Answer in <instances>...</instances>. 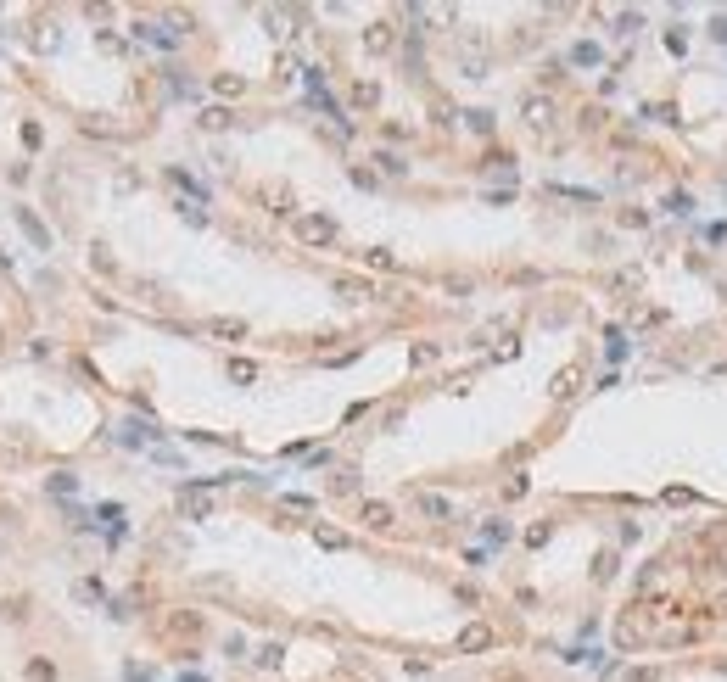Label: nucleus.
<instances>
[{
    "label": "nucleus",
    "mask_w": 727,
    "mask_h": 682,
    "mask_svg": "<svg viewBox=\"0 0 727 682\" xmlns=\"http://www.w3.org/2000/svg\"><path fill=\"white\" fill-rule=\"evenodd\" d=\"M297 235L308 241V246H325V241H336V224L325 219V213H308V219L297 224Z\"/></svg>",
    "instance_id": "1"
},
{
    "label": "nucleus",
    "mask_w": 727,
    "mask_h": 682,
    "mask_svg": "<svg viewBox=\"0 0 727 682\" xmlns=\"http://www.w3.org/2000/svg\"><path fill=\"white\" fill-rule=\"evenodd\" d=\"M364 45H369V51H392V29H386V23H375V29L364 34Z\"/></svg>",
    "instance_id": "3"
},
{
    "label": "nucleus",
    "mask_w": 727,
    "mask_h": 682,
    "mask_svg": "<svg viewBox=\"0 0 727 682\" xmlns=\"http://www.w3.org/2000/svg\"><path fill=\"white\" fill-rule=\"evenodd\" d=\"M722 571H727V553H722Z\"/></svg>",
    "instance_id": "5"
},
{
    "label": "nucleus",
    "mask_w": 727,
    "mask_h": 682,
    "mask_svg": "<svg viewBox=\"0 0 727 682\" xmlns=\"http://www.w3.org/2000/svg\"><path fill=\"white\" fill-rule=\"evenodd\" d=\"M364 520H369V526H386L392 509H386V503H364Z\"/></svg>",
    "instance_id": "4"
},
{
    "label": "nucleus",
    "mask_w": 727,
    "mask_h": 682,
    "mask_svg": "<svg viewBox=\"0 0 727 682\" xmlns=\"http://www.w3.org/2000/svg\"><path fill=\"white\" fill-rule=\"evenodd\" d=\"M459 643H464V649H487V643H493V632H487V626H464Z\"/></svg>",
    "instance_id": "2"
}]
</instances>
